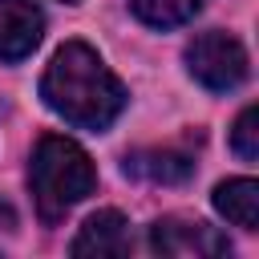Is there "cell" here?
<instances>
[{
  "instance_id": "cell-9",
  "label": "cell",
  "mask_w": 259,
  "mask_h": 259,
  "mask_svg": "<svg viewBox=\"0 0 259 259\" xmlns=\"http://www.w3.org/2000/svg\"><path fill=\"white\" fill-rule=\"evenodd\" d=\"M130 8L150 28H178L202 8V0H130Z\"/></svg>"
},
{
  "instance_id": "cell-6",
  "label": "cell",
  "mask_w": 259,
  "mask_h": 259,
  "mask_svg": "<svg viewBox=\"0 0 259 259\" xmlns=\"http://www.w3.org/2000/svg\"><path fill=\"white\" fill-rule=\"evenodd\" d=\"M69 251L73 255H130V223H125V214L121 210L89 214Z\"/></svg>"
},
{
  "instance_id": "cell-7",
  "label": "cell",
  "mask_w": 259,
  "mask_h": 259,
  "mask_svg": "<svg viewBox=\"0 0 259 259\" xmlns=\"http://www.w3.org/2000/svg\"><path fill=\"white\" fill-rule=\"evenodd\" d=\"M125 174L162 182V186H178L194 174V158L182 150H134V154H125Z\"/></svg>"
},
{
  "instance_id": "cell-3",
  "label": "cell",
  "mask_w": 259,
  "mask_h": 259,
  "mask_svg": "<svg viewBox=\"0 0 259 259\" xmlns=\"http://www.w3.org/2000/svg\"><path fill=\"white\" fill-rule=\"evenodd\" d=\"M186 65H190V77L198 85H206L210 93H231L247 81L251 73V61H247V49L231 36V32H202L190 40L186 49Z\"/></svg>"
},
{
  "instance_id": "cell-11",
  "label": "cell",
  "mask_w": 259,
  "mask_h": 259,
  "mask_svg": "<svg viewBox=\"0 0 259 259\" xmlns=\"http://www.w3.org/2000/svg\"><path fill=\"white\" fill-rule=\"evenodd\" d=\"M65 4H73V0H65Z\"/></svg>"
},
{
  "instance_id": "cell-4",
  "label": "cell",
  "mask_w": 259,
  "mask_h": 259,
  "mask_svg": "<svg viewBox=\"0 0 259 259\" xmlns=\"http://www.w3.org/2000/svg\"><path fill=\"white\" fill-rule=\"evenodd\" d=\"M150 247L158 255H178V259H202V255H227L231 243L214 227L182 214H166L150 227Z\"/></svg>"
},
{
  "instance_id": "cell-5",
  "label": "cell",
  "mask_w": 259,
  "mask_h": 259,
  "mask_svg": "<svg viewBox=\"0 0 259 259\" xmlns=\"http://www.w3.org/2000/svg\"><path fill=\"white\" fill-rule=\"evenodd\" d=\"M45 32V16L32 0H0V61H24Z\"/></svg>"
},
{
  "instance_id": "cell-10",
  "label": "cell",
  "mask_w": 259,
  "mask_h": 259,
  "mask_svg": "<svg viewBox=\"0 0 259 259\" xmlns=\"http://www.w3.org/2000/svg\"><path fill=\"white\" fill-rule=\"evenodd\" d=\"M255 105H247L239 117H235V130H231V150L243 158V162H255L259 158V142H255Z\"/></svg>"
},
{
  "instance_id": "cell-1",
  "label": "cell",
  "mask_w": 259,
  "mask_h": 259,
  "mask_svg": "<svg viewBox=\"0 0 259 259\" xmlns=\"http://www.w3.org/2000/svg\"><path fill=\"white\" fill-rule=\"evenodd\" d=\"M40 97L69 125L93 130V134L105 130L125 105L121 81L105 69V61L85 40H69L53 53V61L40 77Z\"/></svg>"
},
{
  "instance_id": "cell-8",
  "label": "cell",
  "mask_w": 259,
  "mask_h": 259,
  "mask_svg": "<svg viewBox=\"0 0 259 259\" xmlns=\"http://www.w3.org/2000/svg\"><path fill=\"white\" fill-rule=\"evenodd\" d=\"M214 210L243 227V231H255L259 227V182L255 178H231V182H219L214 190Z\"/></svg>"
},
{
  "instance_id": "cell-2",
  "label": "cell",
  "mask_w": 259,
  "mask_h": 259,
  "mask_svg": "<svg viewBox=\"0 0 259 259\" xmlns=\"http://www.w3.org/2000/svg\"><path fill=\"white\" fill-rule=\"evenodd\" d=\"M28 186L36 198V210L45 223H61L69 206H77L81 198L93 194L97 186V170L89 162V154L65 138V134H45L32 150L28 162Z\"/></svg>"
}]
</instances>
